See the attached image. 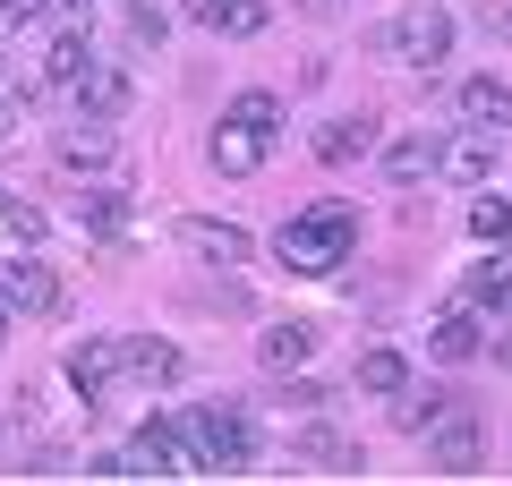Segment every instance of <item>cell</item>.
<instances>
[{"label":"cell","mask_w":512,"mask_h":486,"mask_svg":"<svg viewBox=\"0 0 512 486\" xmlns=\"http://www.w3.org/2000/svg\"><path fill=\"white\" fill-rule=\"evenodd\" d=\"M222 120H239V128H256V137H274L282 128V94H265V86H248V94H231V111Z\"/></svg>","instance_id":"obj_21"},{"label":"cell","mask_w":512,"mask_h":486,"mask_svg":"<svg viewBox=\"0 0 512 486\" xmlns=\"http://www.w3.org/2000/svg\"><path fill=\"white\" fill-rule=\"evenodd\" d=\"M188 427V452H197V469H248L256 461V435H248V418H239V401H222V410H188L180 418Z\"/></svg>","instance_id":"obj_3"},{"label":"cell","mask_w":512,"mask_h":486,"mask_svg":"<svg viewBox=\"0 0 512 486\" xmlns=\"http://www.w3.org/2000/svg\"><path fill=\"white\" fill-rule=\"evenodd\" d=\"M0 333H9V307H0Z\"/></svg>","instance_id":"obj_38"},{"label":"cell","mask_w":512,"mask_h":486,"mask_svg":"<svg viewBox=\"0 0 512 486\" xmlns=\"http://www.w3.org/2000/svg\"><path fill=\"white\" fill-rule=\"evenodd\" d=\"M214 9H222V0H188V18H197L205 35H214Z\"/></svg>","instance_id":"obj_32"},{"label":"cell","mask_w":512,"mask_h":486,"mask_svg":"<svg viewBox=\"0 0 512 486\" xmlns=\"http://www.w3.org/2000/svg\"><path fill=\"white\" fill-rule=\"evenodd\" d=\"M0 137H9V111H0Z\"/></svg>","instance_id":"obj_37"},{"label":"cell","mask_w":512,"mask_h":486,"mask_svg":"<svg viewBox=\"0 0 512 486\" xmlns=\"http://www.w3.org/2000/svg\"><path fill=\"white\" fill-rule=\"evenodd\" d=\"M376 111H333V120H316V137H308V154L325 162V171H350L359 154H376Z\"/></svg>","instance_id":"obj_8"},{"label":"cell","mask_w":512,"mask_h":486,"mask_svg":"<svg viewBox=\"0 0 512 486\" xmlns=\"http://www.w3.org/2000/svg\"><path fill=\"white\" fill-rule=\"evenodd\" d=\"M60 9H86V0H60Z\"/></svg>","instance_id":"obj_35"},{"label":"cell","mask_w":512,"mask_h":486,"mask_svg":"<svg viewBox=\"0 0 512 486\" xmlns=\"http://www.w3.org/2000/svg\"><path fill=\"white\" fill-rule=\"evenodd\" d=\"M128 43H163V9H154V0L128 9Z\"/></svg>","instance_id":"obj_28"},{"label":"cell","mask_w":512,"mask_h":486,"mask_svg":"<svg viewBox=\"0 0 512 486\" xmlns=\"http://www.w3.org/2000/svg\"><path fill=\"white\" fill-rule=\"evenodd\" d=\"M9 18L26 26V18H35V0H0V26H9Z\"/></svg>","instance_id":"obj_31"},{"label":"cell","mask_w":512,"mask_h":486,"mask_svg":"<svg viewBox=\"0 0 512 486\" xmlns=\"http://www.w3.org/2000/svg\"><path fill=\"white\" fill-rule=\"evenodd\" d=\"M350 239H359V214L350 205H308L299 222H282L274 256L291 273H333V265H350Z\"/></svg>","instance_id":"obj_1"},{"label":"cell","mask_w":512,"mask_h":486,"mask_svg":"<svg viewBox=\"0 0 512 486\" xmlns=\"http://www.w3.org/2000/svg\"><path fill=\"white\" fill-rule=\"evenodd\" d=\"M444 410H461V393H444V384H402V393H393V427L402 435H427Z\"/></svg>","instance_id":"obj_15"},{"label":"cell","mask_w":512,"mask_h":486,"mask_svg":"<svg viewBox=\"0 0 512 486\" xmlns=\"http://www.w3.org/2000/svg\"><path fill=\"white\" fill-rule=\"evenodd\" d=\"M308 350H316V324H308V316H282V324H265V333H256V359L274 367V376L308 367Z\"/></svg>","instance_id":"obj_13"},{"label":"cell","mask_w":512,"mask_h":486,"mask_svg":"<svg viewBox=\"0 0 512 486\" xmlns=\"http://www.w3.org/2000/svg\"><path fill=\"white\" fill-rule=\"evenodd\" d=\"M436 145H444V137H427V128H410V137H393V145H384V180H393V188L427 180V171H436Z\"/></svg>","instance_id":"obj_18"},{"label":"cell","mask_w":512,"mask_h":486,"mask_svg":"<svg viewBox=\"0 0 512 486\" xmlns=\"http://www.w3.org/2000/svg\"><path fill=\"white\" fill-rule=\"evenodd\" d=\"M453 103H461L470 128H512V86H504V77H461Z\"/></svg>","instance_id":"obj_16"},{"label":"cell","mask_w":512,"mask_h":486,"mask_svg":"<svg viewBox=\"0 0 512 486\" xmlns=\"http://www.w3.org/2000/svg\"><path fill=\"white\" fill-rule=\"evenodd\" d=\"M86 478H137V461H128V452H94Z\"/></svg>","instance_id":"obj_29"},{"label":"cell","mask_w":512,"mask_h":486,"mask_svg":"<svg viewBox=\"0 0 512 486\" xmlns=\"http://www.w3.org/2000/svg\"><path fill=\"white\" fill-rule=\"evenodd\" d=\"M436 171H444V180H461V188L495 180V128H470V137L436 145Z\"/></svg>","instance_id":"obj_12"},{"label":"cell","mask_w":512,"mask_h":486,"mask_svg":"<svg viewBox=\"0 0 512 486\" xmlns=\"http://www.w3.org/2000/svg\"><path fill=\"white\" fill-rule=\"evenodd\" d=\"M0 86H9V60H0Z\"/></svg>","instance_id":"obj_36"},{"label":"cell","mask_w":512,"mask_h":486,"mask_svg":"<svg viewBox=\"0 0 512 486\" xmlns=\"http://www.w3.org/2000/svg\"><path fill=\"white\" fill-rule=\"evenodd\" d=\"M427 469H444V478H470V469H487V427H478L470 410H444L436 427H427Z\"/></svg>","instance_id":"obj_4"},{"label":"cell","mask_w":512,"mask_h":486,"mask_svg":"<svg viewBox=\"0 0 512 486\" xmlns=\"http://www.w3.org/2000/svg\"><path fill=\"white\" fill-rule=\"evenodd\" d=\"M402 384H410V359H402V350H359V393H384V401H393Z\"/></svg>","instance_id":"obj_20"},{"label":"cell","mask_w":512,"mask_h":486,"mask_svg":"<svg viewBox=\"0 0 512 486\" xmlns=\"http://www.w3.org/2000/svg\"><path fill=\"white\" fill-rule=\"evenodd\" d=\"M86 35H52V52H43V86H77V69H86Z\"/></svg>","instance_id":"obj_23"},{"label":"cell","mask_w":512,"mask_h":486,"mask_svg":"<svg viewBox=\"0 0 512 486\" xmlns=\"http://www.w3.org/2000/svg\"><path fill=\"white\" fill-rule=\"evenodd\" d=\"M299 9H308V18H342V0H299Z\"/></svg>","instance_id":"obj_33"},{"label":"cell","mask_w":512,"mask_h":486,"mask_svg":"<svg viewBox=\"0 0 512 486\" xmlns=\"http://www.w3.org/2000/svg\"><path fill=\"white\" fill-rule=\"evenodd\" d=\"M120 214H128V197H77V222H94V231H111Z\"/></svg>","instance_id":"obj_27"},{"label":"cell","mask_w":512,"mask_h":486,"mask_svg":"<svg viewBox=\"0 0 512 486\" xmlns=\"http://www.w3.org/2000/svg\"><path fill=\"white\" fill-rule=\"evenodd\" d=\"M0 435H9V418H0Z\"/></svg>","instance_id":"obj_39"},{"label":"cell","mask_w":512,"mask_h":486,"mask_svg":"<svg viewBox=\"0 0 512 486\" xmlns=\"http://www.w3.org/2000/svg\"><path fill=\"white\" fill-rule=\"evenodd\" d=\"M265 18H274V0H222V9H214V35L248 43V35H265Z\"/></svg>","instance_id":"obj_24"},{"label":"cell","mask_w":512,"mask_h":486,"mask_svg":"<svg viewBox=\"0 0 512 486\" xmlns=\"http://www.w3.org/2000/svg\"><path fill=\"white\" fill-rule=\"evenodd\" d=\"M367 52H384V60H402V69L436 77L444 60H453V18H444L436 0H410L393 26H376V35H367Z\"/></svg>","instance_id":"obj_2"},{"label":"cell","mask_w":512,"mask_h":486,"mask_svg":"<svg viewBox=\"0 0 512 486\" xmlns=\"http://www.w3.org/2000/svg\"><path fill=\"white\" fill-rule=\"evenodd\" d=\"M427 350H436V359H478V324H470V307H453V316L436 324V333H427Z\"/></svg>","instance_id":"obj_22"},{"label":"cell","mask_w":512,"mask_h":486,"mask_svg":"<svg viewBox=\"0 0 512 486\" xmlns=\"http://www.w3.org/2000/svg\"><path fill=\"white\" fill-rule=\"evenodd\" d=\"M180 248H188V256H205V265H248V256H256V239L239 231V222L188 214V222H180Z\"/></svg>","instance_id":"obj_10"},{"label":"cell","mask_w":512,"mask_h":486,"mask_svg":"<svg viewBox=\"0 0 512 486\" xmlns=\"http://www.w3.org/2000/svg\"><path fill=\"white\" fill-rule=\"evenodd\" d=\"M120 367H128V376H137V384H180V350H171V342H154V333H137V342H120Z\"/></svg>","instance_id":"obj_17"},{"label":"cell","mask_w":512,"mask_h":486,"mask_svg":"<svg viewBox=\"0 0 512 486\" xmlns=\"http://www.w3.org/2000/svg\"><path fill=\"white\" fill-rule=\"evenodd\" d=\"M69 94H77V120H120V111L137 103V77H128L120 60H86Z\"/></svg>","instance_id":"obj_9"},{"label":"cell","mask_w":512,"mask_h":486,"mask_svg":"<svg viewBox=\"0 0 512 486\" xmlns=\"http://www.w3.org/2000/svg\"><path fill=\"white\" fill-rule=\"evenodd\" d=\"M60 171L128 180V154H120V137H111V120H77V128H60Z\"/></svg>","instance_id":"obj_7"},{"label":"cell","mask_w":512,"mask_h":486,"mask_svg":"<svg viewBox=\"0 0 512 486\" xmlns=\"http://www.w3.org/2000/svg\"><path fill=\"white\" fill-rule=\"evenodd\" d=\"M128 461H137V478H188L197 452H188V427H180V418H146V427L128 435Z\"/></svg>","instance_id":"obj_5"},{"label":"cell","mask_w":512,"mask_h":486,"mask_svg":"<svg viewBox=\"0 0 512 486\" xmlns=\"http://www.w3.org/2000/svg\"><path fill=\"white\" fill-rule=\"evenodd\" d=\"M205 162H214L222 180H248L256 162H265V137H256V128H239V120H222L214 137H205Z\"/></svg>","instance_id":"obj_14"},{"label":"cell","mask_w":512,"mask_h":486,"mask_svg":"<svg viewBox=\"0 0 512 486\" xmlns=\"http://www.w3.org/2000/svg\"><path fill=\"white\" fill-rule=\"evenodd\" d=\"M282 401H291V410H316V401H325V384H316V376H291V384H282Z\"/></svg>","instance_id":"obj_30"},{"label":"cell","mask_w":512,"mask_h":486,"mask_svg":"<svg viewBox=\"0 0 512 486\" xmlns=\"http://www.w3.org/2000/svg\"><path fill=\"white\" fill-rule=\"evenodd\" d=\"M0 307H18V316H60V307H69V290H60L52 265L9 256V265H0Z\"/></svg>","instance_id":"obj_6"},{"label":"cell","mask_w":512,"mask_h":486,"mask_svg":"<svg viewBox=\"0 0 512 486\" xmlns=\"http://www.w3.org/2000/svg\"><path fill=\"white\" fill-rule=\"evenodd\" d=\"M470 231L478 239H512V197H478L470 205Z\"/></svg>","instance_id":"obj_26"},{"label":"cell","mask_w":512,"mask_h":486,"mask_svg":"<svg viewBox=\"0 0 512 486\" xmlns=\"http://www.w3.org/2000/svg\"><path fill=\"white\" fill-rule=\"evenodd\" d=\"M495 359H504V367H512V324H504V333H495Z\"/></svg>","instance_id":"obj_34"},{"label":"cell","mask_w":512,"mask_h":486,"mask_svg":"<svg viewBox=\"0 0 512 486\" xmlns=\"http://www.w3.org/2000/svg\"><path fill=\"white\" fill-rule=\"evenodd\" d=\"M512 299V248H495L487 265L461 273V307H504Z\"/></svg>","instance_id":"obj_19"},{"label":"cell","mask_w":512,"mask_h":486,"mask_svg":"<svg viewBox=\"0 0 512 486\" xmlns=\"http://www.w3.org/2000/svg\"><path fill=\"white\" fill-rule=\"evenodd\" d=\"M299 461H333V469H367V461H359V444H342V435H333V427H308V435H299Z\"/></svg>","instance_id":"obj_25"},{"label":"cell","mask_w":512,"mask_h":486,"mask_svg":"<svg viewBox=\"0 0 512 486\" xmlns=\"http://www.w3.org/2000/svg\"><path fill=\"white\" fill-rule=\"evenodd\" d=\"M60 367H69V384L86 393V410H94V401L111 393V376H120V342H111V333H86V342H69Z\"/></svg>","instance_id":"obj_11"}]
</instances>
